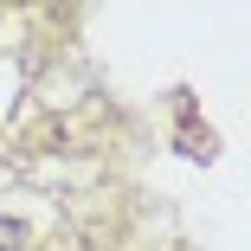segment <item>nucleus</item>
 Masks as SVG:
<instances>
[{
	"instance_id": "1",
	"label": "nucleus",
	"mask_w": 251,
	"mask_h": 251,
	"mask_svg": "<svg viewBox=\"0 0 251 251\" xmlns=\"http://www.w3.org/2000/svg\"><path fill=\"white\" fill-rule=\"evenodd\" d=\"M26 245V226L20 219H0V251H20Z\"/></svg>"
}]
</instances>
